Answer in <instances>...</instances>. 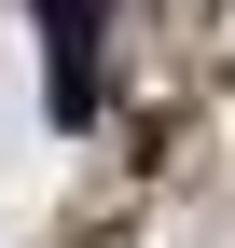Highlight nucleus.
Wrapping results in <instances>:
<instances>
[{
	"label": "nucleus",
	"instance_id": "nucleus-1",
	"mask_svg": "<svg viewBox=\"0 0 235 248\" xmlns=\"http://www.w3.org/2000/svg\"><path fill=\"white\" fill-rule=\"evenodd\" d=\"M42 97L55 124H97V0H42Z\"/></svg>",
	"mask_w": 235,
	"mask_h": 248
}]
</instances>
